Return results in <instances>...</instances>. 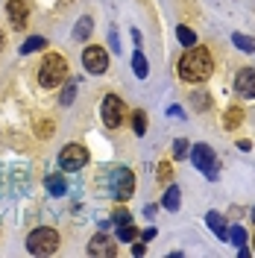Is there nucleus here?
Masks as SVG:
<instances>
[{"label":"nucleus","instance_id":"obj_1","mask_svg":"<svg viewBox=\"0 0 255 258\" xmlns=\"http://www.w3.org/2000/svg\"><path fill=\"white\" fill-rule=\"evenodd\" d=\"M179 77L185 82H206L214 71V62H211V53L208 47H185V53L179 56V64H176Z\"/></svg>","mask_w":255,"mask_h":258},{"label":"nucleus","instance_id":"obj_2","mask_svg":"<svg viewBox=\"0 0 255 258\" xmlns=\"http://www.w3.org/2000/svg\"><path fill=\"white\" fill-rule=\"evenodd\" d=\"M65 80H68V62L59 53H47L41 59V68H38V85L41 88H56Z\"/></svg>","mask_w":255,"mask_h":258},{"label":"nucleus","instance_id":"obj_3","mask_svg":"<svg viewBox=\"0 0 255 258\" xmlns=\"http://www.w3.org/2000/svg\"><path fill=\"white\" fill-rule=\"evenodd\" d=\"M27 249H30L32 255H53L59 249V232L47 229V226L32 229L30 238H27Z\"/></svg>","mask_w":255,"mask_h":258},{"label":"nucleus","instance_id":"obj_4","mask_svg":"<svg viewBox=\"0 0 255 258\" xmlns=\"http://www.w3.org/2000/svg\"><path fill=\"white\" fill-rule=\"evenodd\" d=\"M135 191V176L129 167H114L109 173V194H112L117 203H126L129 197Z\"/></svg>","mask_w":255,"mask_h":258},{"label":"nucleus","instance_id":"obj_5","mask_svg":"<svg viewBox=\"0 0 255 258\" xmlns=\"http://www.w3.org/2000/svg\"><path fill=\"white\" fill-rule=\"evenodd\" d=\"M85 164H88V150L82 144L62 147V153H59V167H62V173H77Z\"/></svg>","mask_w":255,"mask_h":258},{"label":"nucleus","instance_id":"obj_6","mask_svg":"<svg viewBox=\"0 0 255 258\" xmlns=\"http://www.w3.org/2000/svg\"><path fill=\"white\" fill-rule=\"evenodd\" d=\"M100 117H103V123H106L109 129L123 126V120H126V106H123V100H120L117 94H106L103 109H100Z\"/></svg>","mask_w":255,"mask_h":258},{"label":"nucleus","instance_id":"obj_7","mask_svg":"<svg viewBox=\"0 0 255 258\" xmlns=\"http://www.w3.org/2000/svg\"><path fill=\"white\" fill-rule=\"evenodd\" d=\"M82 68H85L88 74H106V71H109V56H106V50L97 47V44H88V47L82 50Z\"/></svg>","mask_w":255,"mask_h":258},{"label":"nucleus","instance_id":"obj_8","mask_svg":"<svg viewBox=\"0 0 255 258\" xmlns=\"http://www.w3.org/2000/svg\"><path fill=\"white\" fill-rule=\"evenodd\" d=\"M191 161H194V167H197L200 173H206L208 179L217 176V170H214V153H211V147H206V144H194V147H191Z\"/></svg>","mask_w":255,"mask_h":258},{"label":"nucleus","instance_id":"obj_9","mask_svg":"<svg viewBox=\"0 0 255 258\" xmlns=\"http://www.w3.org/2000/svg\"><path fill=\"white\" fill-rule=\"evenodd\" d=\"M6 15H9V24L15 30H24L30 24V3L27 0H9L6 3Z\"/></svg>","mask_w":255,"mask_h":258},{"label":"nucleus","instance_id":"obj_10","mask_svg":"<svg viewBox=\"0 0 255 258\" xmlns=\"http://www.w3.org/2000/svg\"><path fill=\"white\" fill-rule=\"evenodd\" d=\"M235 94L243 100H252L255 97V71L252 68H243L235 74Z\"/></svg>","mask_w":255,"mask_h":258},{"label":"nucleus","instance_id":"obj_11","mask_svg":"<svg viewBox=\"0 0 255 258\" xmlns=\"http://www.w3.org/2000/svg\"><path fill=\"white\" fill-rule=\"evenodd\" d=\"M88 255L112 258V255H117V243H114L109 235H94V238L88 241Z\"/></svg>","mask_w":255,"mask_h":258},{"label":"nucleus","instance_id":"obj_12","mask_svg":"<svg viewBox=\"0 0 255 258\" xmlns=\"http://www.w3.org/2000/svg\"><path fill=\"white\" fill-rule=\"evenodd\" d=\"M206 223H208V229H211V232H214L220 241H229V226H226L223 214H217V211H208Z\"/></svg>","mask_w":255,"mask_h":258},{"label":"nucleus","instance_id":"obj_13","mask_svg":"<svg viewBox=\"0 0 255 258\" xmlns=\"http://www.w3.org/2000/svg\"><path fill=\"white\" fill-rule=\"evenodd\" d=\"M240 123H243V109H238V106H229L223 114V129H238Z\"/></svg>","mask_w":255,"mask_h":258},{"label":"nucleus","instance_id":"obj_14","mask_svg":"<svg viewBox=\"0 0 255 258\" xmlns=\"http://www.w3.org/2000/svg\"><path fill=\"white\" fill-rule=\"evenodd\" d=\"M179 200H182V191H179V185H167L161 206H164L167 211H176V209H179Z\"/></svg>","mask_w":255,"mask_h":258},{"label":"nucleus","instance_id":"obj_15","mask_svg":"<svg viewBox=\"0 0 255 258\" xmlns=\"http://www.w3.org/2000/svg\"><path fill=\"white\" fill-rule=\"evenodd\" d=\"M44 185H47V191L53 194V197H62V194L68 191V185H65V176H62V173H50V176L44 179Z\"/></svg>","mask_w":255,"mask_h":258},{"label":"nucleus","instance_id":"obj_16","mask_svg":"<svg viewBox=\"0 0 255 258\" xmlns=\"http://www.w3.org/2000/svg\"><path fill=\"white\" fill-rule=\"evenodd\" d=\"M132 71H135L138 80H144V77L150 74V64H147V56L141 53V47L135 50V56H132Z\"/></svg>","mask_w":255,"mask_h":258},{"label":"nucleus","instance_id":"obj_17","mask_svg":"<svg viewBox=\"0 0 255 258\" xmlns=\"http://www.w3.org/2000/svg\"><path fill=\"white\" fill-rule=\"evenodd\" d=\"M91 30H94V21H91L88 15H82L80 21H77V30H74V38H77V41H85V38L91 35Z\"/></svg>","mask_w":255,"mask_h":258},{"label":"nucleus","instance_id":"obj_18","mask_svg":"<svg viewBox=\"0 0 255 258\" xmlns=\"http://www.w3.org/2000/svg\"><path fill=\"white\" fill-rule=\"evenodd\" d=\"M44 47H47V38L44 35H32V38H27L21 44V53L27 56V53H38V50H44Z\"/></svg>","mask_w":255,"mask_h":258},{"label":"nucleus","instance_id":"obj_19","mask_svg":"<svg viewBox=\"0 0 255 258\" xmlns=\"http://www.w3.org/2000/svg\"><path fill=\"white\" fill-rule=\"evenodd\" d=\"M176 38H179V44H182V47H194V44H197V32L188 30L185 24H182V27H176Z\"/></svg>","mask_w":255,"mask_h":258},{"label":"nucleus","instance_id":"obj_20","mask_svg":"<svg viewBox=\"0 0 255 258\" xmlns=\"http://www.w3.org/2000/svg\"><path fill=\"white\" fill-rule=\"evenodd\" d=\"M53 132H56V123H53L50 117H38V120H35V135H38V138H50Z\"/></svg>","mask_w":255,"mask_h":258},{"label":"nucleus","instance_id":"obj_21","mask_svg":"<svg viewBox=\"0 0 255 258\" xmlns=\"http://www.w3.org/2000/svg\"><path fill=\"white\" fill-rule=\"evenodd\" d=\"M138 235H141V232H138V229H135L132 223L117 226V241H120V243H132L135 238H138Z\"/></svg>","mask_w":255,"mask_h":258},{"label":"nucleus","instance_id":"obj_22","mask_svg":"<svg viewBox=\"0 0 255 258\" xmlns=\"http://www.w3.org/2000/svg\"><path fill=\"white\" fill-rule=\"evenodd\" d=\"M232 41H235V47H240L243 53H252V50H255V38L243 35V32H235V35H232Z\"/></svg>","mask_w":255,"mask_h":258},{"label":"nucleus","instance_id":"obj_23","mask_svg":"<svg viewBox=\"0 0 255 258\" xmlns=\"http://www.w3.org/2000/svg\"><path fill=\"white\" fill-rule=\"evenodd\" d=\"M132 129H135V135H144L147 132V112H141V109L132 112Z\"/></svg>","mask_w":255,"mask_h":258},{"label":"nucleus","instance_id":"obj_24","mask_svg":"<svg viewBox=\"0 0 255 258\" xmlns=\"http://www.w3.org/2000/svg\"><path fill=\"white\" fill-rule=\"evenodd\" d=\"M112 223H114V226H126V223H132V214H129V211L120 206V209L112 211Z\"/></svg>","mask_w":255,"mask_h":258},{"label":"nucleus","instance_id":"obj_25","mask_svg":"<svg viewBox=\"0 0 255 258\" xmlns=\"http://www.w3.org/2000/svg\"><path fill=\"white\" fill-rule=\"evenodd\" d=\"M229 241L235 243V246H240V243H246V232H243V226H232V229H229Z\"/></svg>","mask_w":255,"mask_h":258},{"label":"nucleus","instance_id":"obj_26","mask_svg":"<svg viewBox=\"0 0 255 258\" xmlns=\"http://www.w3.org/2000/svg\"><path fill=\"white\" fill-rule=\"evenodd\" d=\"M188 156V138H176L173 141V159H185Z\"/></svg>","mask_w":255,"mask_h":258},{"label":"nucleus","instance_id":"obj_27","mask_svg":"<svg viewBox=\"0 0 255 258\" xmlns=\"http://www.w3.org/2000/svg\"><path fill=\"white\" fill-rule=\"evenodd\" d=\"M173 179V164L170 161H161L159 164V182H170Z\"/></svg>","mask_w":255,"mask_h":258},{"label":"nucleus","instance_id":"obj_28","mask_svg":"<svg viewBox=\"0 0 255 258\" xmlns=\"http://www.w3.org/2000/svg\"><path fill=\"white\" fill-rule=\"evenodd\" d=\"M74 94H77V85L71 82V85H65V91H62V97H59V103H62V106H71V103H74Z\"/></svg>","mask_w":255,"mask_h":258},{"label":"nucleus","instance_id":"obj_29","mask_svg":"<svg viewBox=\"0 0 255 258\" xmlns=\"http://www.w3.org/2000/svg\"><path fill=\"white\" fill-rule=\"evenodd\" d=\"M138 238H141L144 243H147V241H153V238H156V229H144V232L138 235Z\"/></svg>","mask_w":255,"mask_h":258},{"label":"nucleus","instance_id":"obj_30","mask_svg":"<svg viewBox=\"0 0 255 258\" xmlns=\"http://www.w3.org/2000/svg\"><path fill=\"white\" fill-rule=\"evenodd\" d=\"M144 252H147L144 241H141V243H135V241H132V255H144Z\"/></svg>","mask_w":255,"mask_h":258},{"label":"nucleus","instance_id":"obj_31","mask_svg":"<svg viewBox=\"0 0 255 258\" xmlns=\"http://www.w3.org/2000/svg\"><path fill=\"white\" fill-rule=\"evenodd\" d=\"M208 94H197V100H194V103H197V106H200V109H206L208 106V100H206Z\"/></svg>","mask_w":255,"mask_h":258},{"label":"nucleus","instance_id":"obj_32","mask_svg":"<svg viewBox=\"0 0 255 258\" xmlns=\"http://www.w3.org/2000/svg\"><path fill=\"white\" fill-rule=\"evenodd\" d=\"M167 114H173V117H182V114H185V112H182L179 106H170V109H167Z\"/></svg>","mask_w":255,"mask_h":258},{"label":"nucleus","instance_id":"obj_33","mask_svg":"<svg viewBox=\"0 0 255 258\" xmlns=\"http://www.w3.org/2000/svg\"><path fill=\"white\" fill-rule=\"evenodd\" d=\"M238 147L243 150V153H246V150H252V141H238Z\"/></svg>","mask_w":255,"mask_h":258},{"label":"nucleus","instance_id":"obj_34","mask_svg":"<svg viewBox=\"0 0 255 258\" xmlns=\"http://www.w3.org/2000/svg\"><path fill=\"white\" fill-rule=\"evenodd\" d=\"M3 44H6V35H3V32H0V50H3Z\"/></svg>","mask_w":255,"mask_h":258},{"label":"nucleus","instance_id":"obj_35","mask_svg":"<svg viewBox=\"0 0 255 258\" xmlns=\"http://www.w3.org/2000/svg\"><path fill=\"white\" fill-rule=\"evenodd\" d=\"M252 223H255V206H252Z\"/></svg>","mask_w":255,"mask_h":258},{"label":"nucleus","instance_id":"obj_36","mask_svg":"<svg viewBox=\"0 0 255 258\" xmlns=\"http://www.w3.org/2000/svg\"><path fill=\"white\" fill-rule=\"evenodd\" d=\"M252 252H255V238H252Z\"/></svg>","mask_w":255,"mask_h":258}]
</instances>
